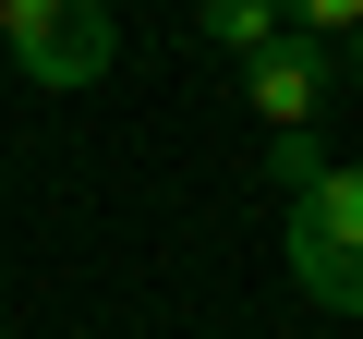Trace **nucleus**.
Wrapping results in <instances>:
<instances>
[{"instance_id": "nucleus-2", "label": "nucleus", "mask_w": 363, "mask_h": 339, "mask_svg": "<svg viewBox=\"0 0 363 339\" xmlns=\"http://www.w3.org/2000/svg\"><path fill=\"white\" fill-rule=\"evenodd\" d=\"M0 49H13V73H25V85L73 97V85H97V73H109L121 25L97 13V0H0Z\"/></svg>"}, {"instance_id": "nucleus-5", "label": "nucleus", "mask_w": 363, "mask_h": 339, "mask_svg": "<svg viewBox=\"0 0 363 339\" xmlns=\"http://www.w3.org/2000/svg\"><path fill=\"white\" fill-rule=\"evenodd\" d=\"M279 25L315 37V49H339V37H363V0H279Z\"/></svg>"}, {"instance_id": "nucleus-1", "label": "nucleus", "mask_w": 363, "mask_h": 339, "mask_svg": "<svg viewBox=\"0 0 363 339\" xmlns=\"http://www.w3.org/2000/svg\"><path fill=\"white\" fill-rule=\"evenodd\" d=\"M291 279H303V303H327V315H363V170H327L315 194H291Z\"/></svg>"}, {"instance_id": "nucleus-6", "label": "nucleus", "mask_w": 363, "mask_h": 339, "mask_svg": "<svg viewBox=\"0 0 363 339\" xmlns=\"http://www.w3.org/2000/svg\"><path fill=\"white\" fill-rule=\"evenodd\" d=\"M267 170H279L291 194H315V182H327L339 157H327V133H279V145H267Z\"/></svg>"}, {"instance_id": "nucleus-3", "label": "nucleus", "mask_w": 363, "mask_h": 339, "mask_svg": "<svg viewBox=\"0 0 363 339\" xmlns=\"http://www.w3.org/2000/svg\"><path fill=\"white\" fill-rule=\"evenodd\" d=\"M327 85H339V49H315V37H279V49L242 61V109H255L267 133H315Z\"/></svg>"}, {"instance_id": "nucleus-7", "label": "nucleus", "mask_w": 363, "mask_h": 339, "mask_svg": "<svg viewBox=\"0 0 363 339\" xmlns=\"http://www.w3.org/2000/svg\"><path fill=\"white\" fill-rule=\"evenodd\" d=\"M339 73H351V85H363V37H339Z\"/></svg>"}, {"instance_id": "nucleus-4", "label": "nucleus", "mask_w": 363, "mask_h": 339, "mask_svg": "<svg viewBox=\"0 0 363 339\" xmlns=\"http://www.w3.org/2000/svg\"><path fill=\"white\" fill-rule=\"evenodd\" d=\"M206 37H218L230 61H255V49H279L291 25H279V0H206Z\"/></svg>"}]
</instances>
